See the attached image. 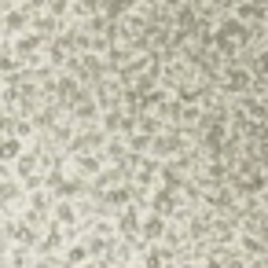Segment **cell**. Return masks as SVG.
<instances>
[{
  "label": "cell",
  "mask_w": 268,
  "mask_h": 268,
  "mask_svg": "<svg viewBox=\"0 0 268 268\" xmlns=\"http://www.w3.org/2000/svg\"><path fill=\"white\" fill-rule=\"evenodd\" d=\"M162 235V217H147L144 220V239H158Z\"/></svg>",
  "instance_id": "7a4b0ae2"
},
{
  "label": "cell",
  "mask_w": 268,
  "mask_h": 268,
  "mask_svg": "<svg viewBox=\"0 0 268 268\" xmlns=\"http://www.w3.org/2000/svg\"><path fill=\"white\" fill-rule=\"evenodd\" d=\"M4 129H8V118H0V132H4Z\"/></svg>",
  "instance_id": "3957f363"
},
{
  "label": "cell",
  "mask_w": 268,
  "mask_h": 268,
  "mask_svg": "<svg viewBox=\"0 0 268 268\" xmlns=\"http://www.w3.org/2000/svg\"><path fill=\"white\" fill-rule=\"evenodd\" d=\"M19 151H22V144H19V140H4V144H0V162H15V158H19Z\"/></svg>",
  "instance_id": "6da1fadb"
}]
</instances>
